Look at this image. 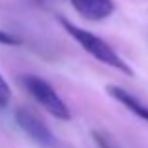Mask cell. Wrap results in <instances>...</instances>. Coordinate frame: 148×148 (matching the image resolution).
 <instances>
[{
	"instance_id": "6da1fadb",
	"label": "cell",
	"mask_w": 148,
	"mask_h": 148,
	"mask_svg": "<svg viewBox=\"0 0 148 148\" xmlns=\"http://www.w3.org/2000/svg\"><path fill=\"white\" fill-rule=\"evenodd\" d=\"M58 23H60L62 28H64L66 32H68L69 36L81 45V47L86 51L88 54H92L96 60H99L101 64L109 66V68L118 69V71H122L124 75H127V77L133 75L130 64H127V62L107 43V41L101 40L98 34L90 32V30H84V28H81V26H77V25H73V23L68 21L66 17H58Z\"/></svg>"
},
{
	"instance_id": "7a4b0ae2",
	"label": "cell",
	"mask_w": 148,
	"mask_h": 148,
	"mask_svg": "<svg viewBox=\"0 0 148 148\" xmlns=\"http://www.w3.org/2000/svg\"><path fill=\"white\" fill-rule=\"evenodd\" d=\"M21 83L25 86V90L32 96L49 114H53L54 118L60 120H69L71 118V111L66 105V101L58 96V92L53 88V84L49 81L41 79L38 75H23Z\"/></svg>"
},
{
	"instance_id": "3957f363",
	"label": "cell",
	"mask_w": 148,
	"mask_h": 148,
	"mask_svg": "<svg viewBox=\"0 0 148 148\" xmlns=\"http://www.w3.org/2000/svg\"><path fill=\"white\" fill-rule=\"evenodd\" d=\"M15 122L17 126L25 131L26 137H30L34 143H38L43 148H58V139L51 131V127L36 112H32L26 107H19L15 111Z\"/></svg>"
},
{
	"instance_id": "277c9868",
	"label": "cell",
	"mask_w": 148,
	"mask_h": 148,
	"mask_svg": "<svg viewBox=\"0 0 148 148\" xmlns=\"http://www.w3.org/2000/svg\"><path fill=\"white\" fill-rule=\"evenodd\" d=\"M69 4L86 21H105L116 8L112 0H69Z\"/></svg>"
},
{
	"instance_id": "5b68a950",
	"label": "cell",
	"mask_w": 148,
	"mask_h": 148,
	"mask_svg": "<svg viewBox=\"0 0 148 148\" xmlns=\"http://www.w3.org/2000/svg\"><path fill=\"white\" fill-rule=\"evenodd\" d=\"M107 92H109L111 98H114L118 103H122L130 112H133V114L139 116L141 120H146L148 122V107L143 103L141 99H137L133 94H130L127 90H124L122 86H116V84L107 86Z\"/></svg>"
},
{
	"instance_id": "8992f818",
	"label": "cell",
	"mask_w": 148,
	"mask_h": 148,
	"mask_svg": "<svg viewBox=\"0 0 148 148\" xmlns=\"http://www.w3.org/2000/svg\"><path fill=\"white\" fill-rule=\"evenodd\" d=\"M11 99V86L8 84V81L0 75V107H6Z\"/></svg>"
},
{
	"instance_id": "52a82bcc",
	"label": "cell",
	"mask_w": 148,
	"mask_h": 148,
	"mask_svg": "<svg viewBox=\"0 0 148 148\" xmlns=\"http://www.w3.org/2000/svg\"><path fill=\"white\" fill-rule=\"evenodd\" d=\"M0 43H2V45H19L21 41H19V38L4 32V30H0Z\"/></svg>"
},
{
	"instance_id": "ba28073f",
	"label": "cell",
	"mask_w": 148,
	"mask_h": 148,
	"mask_svg": "<svg viewBox=\"0 0 148 148\" xmlns=\"http://www.w3.org/2000/svg\"><path fill=\"white\" fill-rule=\"evenodd\" d=\"M92 137H94V141L98 143V146H99V148H116V146H112V145H111V141H109L107 137H103V135L98 133V131H94V133H92Z\"/></svg>"
}]
</instances>
